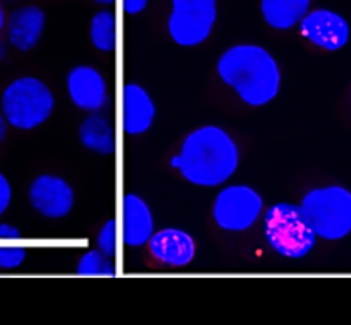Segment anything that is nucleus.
I'll use <instances>...</instances> for the list:
<instances>
[{"label": "nucleus", "instance_id": "obj_1", "mask_svg": "<svg viewBox=\"0 0 351 325\" xmlns=\"http://www.w3.org/2000/svg\"><path fill=\"white\" fill-rule=\"evenodd\" d=\"M217 74L250 107H264L278 97L282 69L271 51L258 44H234L219 56Z\"/></svg>", "mask_w": 351, "mask_h": 325}, {"label": "nucleus", "instance_id": "obj_2", "mask_svg": "<svg viewBox=\"0 0 351 325\" xmlns=\"http://www.w3.org/2000/svg\"><path fill=\"white\" fill-rule=\"evenodd\" d=\"M178 156L182 177L199 187L224 186L239 167V145L224 128L213 124L191 132Z\"/></svg>", "mask_w": 351, "mask_h": 325}, {"label": "nucleus", "instance_id": "obj_3", "mask_svg": "<svg viewBox=\"0 0 351 325\" xmlns=\"http://www.w3.org/2000/svg\"><path fill=\"white\" fill-rule=\"evenodd\" d=\"M263 232L267 245L285 259H302L317 245V232L306 219L301 205L274 203L264 212Z\"/></svg>", "mask_w": 351, "mask_h": 325}, {"label": "nucleus", "instance_id": "obj_4", "mask_svg": "<svg viewBox=\"0 0 351 325\" xmlns=\"http://www.w3.org/2000/svg\"><path fill=\"white\" fill-rule=\"evenodd\" d=\"M54 110V95L49 86L34 75L9 82L0 97V112L16 130L39 128Z\"/></svg>", "mask_w": 351, "mask_h": 325}, {"label": "nucleus", "instance_id": "obj_5", "mask_svg": "<svg viewBox=\"0 0 351 325\" xmlns=\"http://www.w3.org/2000/svg\"><path fill=\"white\" fill-rule=\"evenodd\" d=\"M301 208L318 238L337 241L351 234V191L348 187L322 186L302 196Z\"/></svg>", "mask_w": 351, "mask_h": 325}, {"label": "nucleus", "instance_id": "obj_6", "mask_svg": "<svg viewBox=\"0 0 351 325\" xmlns=\"http://www.w3.org/2000/svg\"><path fill=\"white\" fill-rule=\"evenodd\" d=\"M217 23V0H171L168 34L182 47H196L212 35Z\"/></svg>", "mask_w": 351, "mask_h": 325}, {"label": "nucleus", "instance_id": "obj_7", "mask_svg": "<svg viewBox=\"0 0 351 325\" xmlns=\"http://www.w3.org/2000/svg\"><path fill=\"white\" fill-rule=\"evenodd\" d=\"M264 212L263 196L247 184L222 187L213 202V221L222 231L243 232L261 219Z\"/></svg>", "mask_w": 351, "mask_h": 325}, {"label": "nucleus", "instance_id": "obj_8", "mask_svg": "<svg viewBox=\"0 0 351 325\" xmlns=\"http://www.w3.org/2000/svg\"><path fill=\"white\" fill-rule=\"evenodd\" d=\"M28 202L44 219H63L75 205L73 187L60 175L43 173L32 180L28 187Z\"/></svg>", "mask_w": 351, "mask_h": 325}, {"label": "nucleus", "instance_id": "obj_9", "mask_svg": "<svg viewBox=\"0 0 351 325\" xmlns=\"http://www.w3.org/2000/svg\"><path fill=\"white\" fill-rule=\"evenodd\" d=\"M299 32L308 43L324 51L343 49L351 35L346 18L327 8L311 9L299 23Z\"/></svg>", "mask_w": 351, "mask_h": 325}, {"label": "nucleus", "instance_id": "obj_10", "mask_svg": "<svg viewBox=\"0 0 351 325\" xmlns=\"http://www.w3.org/2000/svg\"><path fill=\"white\" fill-rule=\"evenodd\" d=\"M70 101L84 112H101L108 104V86L100 70L91 65L73 67L66 74Z\"/></svg>", "mask_w": 351, "mask_h": 325}, {"label": "nucleus", "instance_id": "obj_11", "mask_svg": "<svg viewBox=\"0 0 351 325\" xmlns=\"http://www.w3.org/2000/svg\"><path fill=\"white\" fill-rule=\"evenodd\" d=\"M156 119V104L143 86L126 82L121 91V126L126 135H143Z\"/></svg>", "mask_w": 351, "mask_h": 325}, {"label": "nucleus", "instance_id": "obj_12", "mask_svg": "<svg viewBox=\"0 0 351 325\" xmlns=\"http://www.w3.org/2000/svg\"><path fill=\"white\" fill-rule=\"evenodd\" d=\"M154 215L142 196L126 193L121 205V238L126 247L140 248L149 245L154 234Z\"/></svg>", "mask_w": 351, "mask_h": 325}, {"label": "nucleus", "instance_id": "obj_13", "mask_svg": "<svg viewBox=\"0 0 351 325\" xmlns=\"http://www.w3.org/2000/svg\"><path fill=\"white\" fill-rule=\"evenodd\" d=\"M149 250L152 257L165 266L186 267L196 256V241L186 229L162 228L152 234Z\"/></svg>", "mask_w": 351, "mask_h": 325}, {"label": "nucleus", "instance_id": "obj_14", "mask_svg": "<svg viewBox=\"0 0 351 325\" xmlns=\"http://www.w3.org/2000/svg\"><path fill=\"white\" fill-rule=\"evenodd\" d=\"M44 30H46V12L39 5H21L8 16L5 37L8 43L21 53L34 49L43 39Z\"/></svg>", "mask_w": 351, "mask_h": 325}, {"label": "nucleus", "instance_id": "obj_15", "mask_svg": "<svg viewBox=\"0 0 351 325\" xmlns=\"http://www.w3.org/2000/svg\"><path fill=\"white\" fill-rule=\"evenodd\" d=\"M79 140L82 147L101 156H110L116 151V133L105 114H89L79 126Z\"/></svg>", "mask_w": 351, "mask_h": 325}, {"label": "nucleus", "instance_id": "obj_16", "mask_svg": "<svg viewBox=\"0 0 351 325\" xmlns=\"http://www.w3.org/2000/svg\"><path fill=\"white\" fill-rule=\"evenodd\" d=\"M309 11L311 0H261L264 21L274 30H290L299 27Z\"/></svg>", "mask_w": 351, "mask_h": 325}, {"label": "nucleus", "instance_id": "obj_17", "mask_svg": "<svg viewBox=\"0 0 351 325\" xmlns=\"http://www.w3.org/2000/svg\"><path fill=\"white\" fill-rule=\"evenodd\" d=\"M89 39L100 53H112L117 46V18L110 9H100L91 18Z\"/></svg>", "mask_w": 351, "mask_h": 325}, {"label": "nucleus", "instance_id": "obj_18", "mask_svg": "<svg viewBox=\"0 0 351 325\" xmlns=\"http://www.w3.org/2000/svg\"><path fill=\"white\" fill-rule=\"evenodd\" d=\"M23 237L16 226L0 222V269H16L27 261Z\"/></svg>", "mask_w": 351, "mask_h": 325}, {"label": "nucleus", "instance_id": "obj_19", "mask_svg": "<svg viewBox=\"0 0 351 325\" xmlns=\"http://www.w3.org/2000/svg\"><path fill=\"white\" fill-rule=\"evenodd\" d=\"M77 273L82 276H114L116 266L110 257L97 248V250H88L82 254L77 263Z\"/></svg>", "mask_w": 351, "mask_h": 325}, {"label": "nucleus", "instance_id": "obj_20", "mask_svg": "<svg viewBox=\"0 0 351 325\" xmlns=\"http://www.w3.org/2000/svg\"><path fill=\"white\" fill-rule=\"evenodd\" d=\"M117 237H119V229H117L116 221H107L97 234V247L98 250L104 252L105 256L110 259L116 257L117 254Z\"/></svg>", "mask_w": 351, "mask_h": 325}, {"label": "nucleus", "instance_id": "obj_21", "mask_svg": "<svg viewBox=\"0 0 351 325\" xmlns=\"http://www.w3.org/2000/svg\"><path fill=\"white\" fill-rule=\"evenodd\" d=\"M12 202V186L9 178L0 171V217L8 212Z\"/></svg>", "mask_w": 351, "mask_h": 325}, {"label": "nucleus", "instance_id": "obj_22", "mask_svg": "<svg viewBox=\"0 0 351 325\" xmlns=\"http://www.w3.org/2000/svg\"><path fill=\"white\" fill-rule=\"evenodd\" d=\"M147 5H149V0H121V9L130 16L143 12Z\"/></svg>", "mask_w": 351, "mask_h": 325}, {"label": "nucleus", "instance_id": "obj_23", "mask_svg": "<svg viewBox=\"0 0 351 325\" xmlns=\"http://www.w3.org/2000/svg\"><path fill=\"white\" fill-rule=\"evenodd\" d=\"M8 121H5V117L2 116V112H0V143L4 142L5 135H8Z\"/></svg>", "mask_w": 351, "mask_h": 325}, {"label": "nucleus", "instance_id": "obj_24", "mask_svg": "<svg viewBox=\"0 0 351 325\" xmlns=\"http://www.w3.org/2000/svg\"><path fill=\"white\" fill-rule=\"evenodd\" d=\"M5 23H8V16H5L2 0H0V35H2V32H5Z\"/></svg>", "mask_w": 351, "mask_h": 325}, {"label": "nucleus", "instance_id": "obj_25", "mask_svg": "<svg viewBox=\"0 0 351 325\" xmlns=\"http://www.w3.org/2000/svg\"><path fill=\"white\" fill-rule=\"evenodd\" d=\"M5 54H8V44L0 40V62L5 58Z\"/></svg>", "mask_w": 351, "mask_h": 325}, {"label": "nucleus", "instance_id": "obj_26", "mask_svg": "<svg viewBox=\"0 0 351 325\" xmlns=\"http://www.w3.org/2000/svg\"><path fill=\"white\" fill-rule=\"evenodd\" d=\"M170 165H171V168H175V170H178V168H180V156H173V158H171V161H170Z\"/></svg>", "mask_w": 351, "mask_h": 325}, {"label": "nucleus", "instance_id": "obj_27", "mask_svg": "<svg viewBox=\"0 0 351 325\" xmlns=\"http://www.w3.org/2000/svg\"><path fill=\"white\" fill-rule=\"evenodd\" d=\"M93 2L98 5H104V8H108V5H112L116 0H93Z\"/></svg>", "mask_w": 351, "mask_h": 325}]
</instances>
